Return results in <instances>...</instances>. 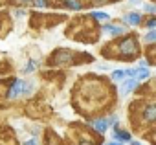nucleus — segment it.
<instances>
[{
    "mask_svg": "<svg viewBox=\"0 0 156 145\" xmlns=\"http://www.w3.org/2000/svg\"><path fill=\"white\" fill-rule=\"evenodd\" d=\"M145 119H147V121H154V119H156V105L147 107V110H145Z\"/></svg>",
    "mask_w": 156,
    "mask_h": 145,
    "instance_id": "obj_6",
    "label": "nucleus"
},
{
    "mask_svg": "<svg viewBox=\"0 0 156 145\" xmlns=\"http://www.w3.org/2000/svg\"><path fill=\"white\" fill-rule=\"evenodd\" d=\"M145 41H149V42H152V41H156V30H152V31H149V33L145 35Z\"/></svg>",
    "mask_w": 156,
    "mask_h": 145,
    "instance_id": "obj_12",
    "label": "nucleus"
},
{
    "mask_svg": "<svg viewBox=\"0 0 156 145\" xmlns=\"http://www.w3.org/2000/svg\"><path fill=\"white\" fill-rule=\"evenodd\" d=\"M92 127H94L98 132H105V130H107V127H108V123H107V121H103V119H98V121H92Z\"/></svg>",
    "mask_w": 156,
    "mask_h": 145,
    "instance_id": "obj_7",
    "label": "nucleus"
},
{
    "mask_svg": "<svg viewBox=\"0 0 156 145\" xmlns=\"http://www.w3.org/2000/svg\"><path fill=\"white\" fill-rule=\"evenodd\" d=\"M130 145H141L140 141H130Z\"/></svg>",
    "mask_w": 156,
    "mask_h": 145,
    "instance_id": "obj_18",
    "label": "nucleus"
},
{
    "mask_svg": "<svg viewBox=\"0 0 156 145\" xmlns=\"http://www.w3.org/2000/svg\"><path fill=\"white\" fill-rule=\"evenodd\" d=\"M136 85H138V81L130 77L129 81H125V83H123V87H121V94L125 96V94H129V92H132V90L136 88Z\"/></svg>",
    "mask_w": 156,
    "mask_h": 145,
    "instance_id": "obj_4",
    "label": "nucleus"
},
{
    "mask_svg": "<svg viewBox=\"0 0 156 145\" xmlns=\"http://www.w3.org/2000/svg\"><path fill=\"white\" fill-rule=\"evenodd\" d=\"M147 26H149V28H152V26H156V20H154V19H152V20H149V24H147Z\"/></svg>",
    "mask_w": 156,
    "mask_h": 145,
    "instance_id": "obj_16",
    "label": "nucleus"
},
{
    "mask_svg": "<svg viewBox=\"0 0 156 145\" xmlns=\"http://www.w3.org/2000/svg\"><path fill=\"white\" fill-rule=\"evenodd\" d=\"M35 66H37V62H35V61H30V64H28V68H26V72H30V70H33Z\"/></svg>",
    "mask_w": 156,
    "mask_h": 145,
    "instance_id": "obj_14",
    "label": "nucleus"
},
{
    "mask_svg": "<svg viewBox=\"0 0 156 145\" xmlns=\"http://www.w3.org/2000/svg\"><path fill=\"white\" fill-rule=\"evenodd\" d=\"M125 22H129V24H138V22H140V15H138V13H129V15H125Z\"/></svg>",
    "mask_w": 156,
    "mask_h": 145,
    "instance_id": "obj_8",
    "label": "nucleus"
},
{
    "mask_svg": "<svg viewBox=\"0 0 156 145\" xmlns=\"http://www.w3.org/2000/svg\"><path fill=\"white\" fill-rule=\"evenodd\" d=\"M68 6H70L72 9H79V4H77L75 0H68Z\"/></svg>",
    "mask_w": 156,
    "mask_h": 145,
    "instance_id": "obj_13",
    "label": "nucleus"
},
{
    "mask_svg": "<svg viewBox=\"0 0 156 145\" xmlns=\"http://www.w3.org/2000/svg\"><path fill=\"white\" fill-rule=\"evenodd\" d=\"M92 15H94V19H98V20H107V19H108V15H107L105 11H94Z\"/></svg>",
    "mask_w": 156,
    "mask_h": 145,
    "instance_id": "obj_10",
    "label": "nucleus"
},
{
    "mask_svg": "<svg viewBox=\"0 0 156 145\" xmlns=\"http://www.w3.org/2000/svg\"><path fill=\"white\" fill-rule=\"evenodd\" d=\"M108 145H121L119 141H114V143H108Z\"/></svg>",
    "mask_w": 156,
    "mask_h": 145,
    "instance_id": "obj_19",
    "label": "nucleus"
},
{
    "mask_svg": "<svg viewBox=\"0 0 156 145\" xmlns=\"http://www.w3.org/2000/svg\"><path fill=\"white\" fill-rule=\"evenodd\" d=\"M116 138H118V140H121V141H130L129 132H116Z\"/></svg>",
    "mask_w": 156,
    "mask_h": 145,
    "instance_id": "obj_11",
    "label": "nucleus"
},
{
    "mask_svg": "<svg viewBox=\"0 0 156 145\" xmlns=\"http://www.w3.org/2000/svg\"><path fill=\"white\" fill-rule=\"evenodd\" d=\"M35 6H37V8H42V6H44V0H35Z\"/></svg>",
    "mask_w": 156,
    "mask_h": 145,
    "instance_id": "obj_15",
    "label": "nucleus"
},
{
    "mask_svg": "<svg viewBox=\"0 0 156 145\" xmlns=\"http://www.w3.org/2000/svg\"><path fill=\"white\" fill-rule=\"evenodd\" d=\"M103 30H105L107 33H110V35H123V33H125V30L119 28V26H105Z\"/></svg>",
    "mask_w": 156,
    "mask_h": 145,
    "instance_id": "obj_5",
    "label": "nucleus"
},
{
    "mask_svg": "<svg viewBox=\"0 0 156 145\" xmlns=\"http://www.w3.org/2000/svg\"><path fill=\"white\" fill-rule=\"evenodd\" d=\"M24 87H26V83L22 81V79H17L15 83H13V88L9 90V97L13 99V97H17L20 92H24Z\"/></svg>",
    "mask_w": 156,
    "mask_h": 145,
    "instance_id": "obj_3",
    "label": "nucleus"
},
{
    "mask_svg": "<svg viewBox=\"0 0 156 145\" xmlns=\"http://www.w3.org/2000/svg\"><path fill=\"white\" fill-rule=\"evenodd\" d=\"M119 50H121V53H125V55H134V53H136V44H134L132 39H127V41L121 42Z\"/></svg>",
    "mask_w": 156,
    "mask_h": 145,
    "instance_id": "obj_2",
    "label": "nucleus"
},
{
    "mask_svg": "<svg viewBox=\"0 0 156 145\" xmlns=\"http://www.w3.org/2000/svg\"><path fill=\"white\" fill-rule=\"evenodd\" d=\"M125 77H127V74H125L123 70H114V72H112V79H114V81H123Z\"/></svg>",
    "mask_w": 156,
    "mask_h": 145,
    "instance_id": "obj_9",
    "label": "nucleus"
},
{
    "mask_svg": "<svg viewBox=\"0 0 156 145\" xmlns=\"http://www.w3.org/2000/svg\"><path fill=\"white\" fill-rule=\"evenodd\" d=\"M127 77H132V79H136V81H145V79H149V70H147V66H140V68H129L127 72Z\"/></svg>",
    "mask_w": 156,
    "mask_h": 145,
    "instance_id": "obj_1",
    "label": "nucleus"
},
{
    "mask_svg": "<svg viewBox=\"0 0 156 145\" xmlns=\"http://www.w3.org/2000/svg\"><path fill=\"white\" fill-rule=\"evenodd\" d=\"M24 145H37V141H35V140H30V141H26Z\"/></svg>",
    "mask_w": 156,
    "mask_h": 145,
    "instance_id": "obj_17",
    "label": "nucleus"
}]
</instances>
